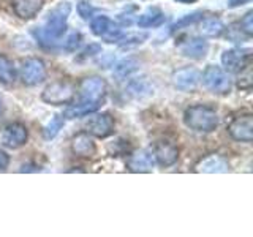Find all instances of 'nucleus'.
Listing matches in <instances>:
<instances>
[{
	"label": "nucleus",
	"instance_id": "nucleus-10",
	"mask_svg": "<svg viewBox=\"0 0 253 237\" xmlns=\"http://www.w3.org/2000/svg\"><path fill=\"white\" fill-rule=\"evenodd\" d=\"M85 130L95 138H108L114 131V120L109 114H95L85 122Z\"/></svg>",
	"mask_w": 253,
	"mask_h": 237
},
{
	"label": "nucleus",
	"instance_id": "nucleus-11",
	"mask_svg": "<svg viewBox=\"0 0 253 237\" xmlns=\"http://www.w3.org/2000/svg\"><path fill=\"white\" fill-rule=\"evenodd\" d=\"M221 63L229 73H239L245 65L250 63V51L228 49L221 54Z\"/></svg>",
	"mask_w": 253,
	"mask_h": 237
},
{
	"label": "nucleus",
	"instance_id": "nucleus-25",
	"mask_svg": "<svg viewBox=\"0 0 253 237\" xmlns=\"http://www.w3.org/2000/svg\"><path fill=\"white\" fill-rule=\"evenodd\" d=\"M237 85H239V89H244V90H249L252 87V67H250V63L241 70L239 79H237Z\"/></svg>",
	"mask_w": 253,
	"mask_h": 237
},
{
	"label": "nucleus",
	"instance_id": "nucleus-26",
	"mask_svg": "<svg viewBox=\"0 0 253 237\" xmlns=\"http://www.w3.org/2000/svg\"><path fill=\"white\" fill-rule=\"evenodd\" d=\"M200 19H203V13H192V14H187L185 18H182L180 21H177L176 24H174L172 29H174V30H179V29H182V27L190 26V24L198 22Z\"/></svg>",
	"mask_w": 253,
	"mask_h": 237
},
{
	"label": "nucleus",
	"instance_id": "nucleus-27",
	"mask_svg": "<svg viewBox=\"0 0 253 237\" xmlns=\"http://www.w3.org/2000/svg\"><path fill=\"white\" fill-rule=\"evenodd\" d=\"M241 27H242L245 35H249V37L253 35V11H249L244 16L242 21H241Z\"/></svg>",
	"mask_w": 253,
	"mask_h": 237
},
{
	"label": "nucleus",
	"instance_id": "nucleus-1",
	"mask_svg": "<svg viewBox=\"0 0 253 237\" xmlns=\"http://www.w3.org/2000/svg\"><path fill=\"white\" fill-rule=\"evenodd\" d=\"M71 11V5L68 2H63L57 5L54 10L47 14L44 29L42 32H38L37 37L40 38V41H54L63 35V32L67 30V21Z\"/></svg>",
	"mask_w": 253,
	"mask_h": 237
},
{
	"label": "nucleus",
	"instance_id": "nucleus-8",
	"mask_svg": "<svg viewBox=\"0 0 253 237\" xmlns=\"http://www.w3.org/2000/svg\"><path fill=\"white\" fill-rule=\"evenodd\" d=\"M90 29H92L93 35L105 38V41H108V43L119 41V40L122 38L121 29L116 27L113 24V21H111L109 18H106V16H97V18L92 21Z\"/></svg>",
	"mask_w": 253,
	"mask_h": 237
},
{
	"label": "nucleus",
	"instance_id": "nucleus-6",
	"mask_svg": "<svg viewBox=\"0 0 253 237\" xmlns=\"http://www.w3.org/2000/svg\"><path fill=\"white\" fill-rule=\"evenodd\" d=\"M27 138H29V131L26 128V125L18 122L6 125L3 131L0 133V142H2V146L8 149L22 147L27 142Z\"/></svg>",
	"mask_w": 253,
	"mask_h": 237
},
{
	"label": "nucleus",
	"instance_id": "nucleus-33",
	"mask_svg": "<svg viewBox=\"0 0 253 237\" xmlns=\"http://www.w3.org/2000/svg\"><path fill=\"white\" fill-rule=\"evenodd\" d=\"M3 113V98H2V95H0V114Z\"/></svg>",
	"mask_w": 253,
	"mask_h": 237
},
{
	"label": "nucleus",
	"instance_id": "nucleus-4",
	"mask_svg": "<svg viewBox=\"0 0 253 237\" xmlns=\"http://www.w3.org/2000/svg\"><path fill=\"white\" fill-rule=\"evenodd\" d=\"M203 84L213 93H226L231 89V81L228 75L217 65H209L203 73Z\"/></svg>",
	"mask_w": 253,
	"mask_h": 237
},
{
	"label": "nucleus",
	"instance_id": "nucleus-32",
	"mask_svg": "<svg viewBox=\"0 0 253 237\" xmlns=\"http://www.w3.org/2000/svg\"><path fill=\"white\" fill-rule=\"evenodd\" d=\"M250 0H228V6L229 8H237V6H242L245 3H249Z\"/></svg>",
	"mask_w": 253,
	"mask_h": 237
},
{
	"label": "nucleus",
	"instance_id": "nucleus-13",
	"mask_svg": "<svg viewBox=\"0 0 253 237\" xmlns=\"http://www.w3.org/2000/svg\"><path fill=\"white\" fill-rule=\"evenodd\" d=\"M177 49L182 55H185V57H190V59H203L206 57V54L209 51V43L206 41L204 38H190L187 41L180 43L177 46Z\"/></svg>",
	"mask_w": 253,
	"mask_h": 237
},
{
	"label": "nucleus",
	"instance_id": "nucleus-24",
	"mask_svg": "<svg viewBox=\"0 0 253 237\" xmlns=\"http://www.w3.org/2000/svg\"><path fill=\"white\" fill-rule=\"evenodd\" d=\"M138 68V62L134 60V59H125L122 60L121 63H117V67H116V75L117 76H126V75H130L131 71H134Z\"/></svg>",
	"mask_w": 253,
	"mask_h": 237
},
{
	"label": "nucleus",
	"instance_id": "nucleus-16",
	"mask_svg": "<svg viewBox=\"0 0 253 237\" xmlns=\"http://www.w3.org/2000/svg\"><path fill=\"white\" fill-rule=\"evenodd\" d=\"M43 0H13V10L21 19H32L42 11Z\"/></svg>",
	"mask_w": 253,
	"mask_h": 237
},
{
	"label": "nucleus",
	"instance_id": "nucleus-29",
	"mask_svg": "<svg viewBox=\"0 0 253 237\" xmlns=\"http://www.w3.org/2000/svg\"><path fill=\"white\" fill-rule=\"evenodd\" d=\"M78 11H79V14H81L84 19H89V18H90V14H92V8H90L89 3L81 2V3L78 5Z\"/></svg>",
	"mask_w": 253,
	"mask_h": 237
},
{
	"label": "nucleus",
	"instance_id": "nucleus-3",
	"mask_svg": "<svg viewBox=\"0 0 253 237\" xmlns=\"http://www.w3.org/2000/svg\"><path fill=\"white\" fill-rule=\"evenodd\" d=\"M73 98H75V87L67 81L52 82L42 93V100L52 106L68 105Z\"/></svg>",
	"mask_w": 253,
	"mask_h": 237
},
{
	"label": "nucleus",
	"instance_id": "nucleus-9",
	"mask_svg": "<svg viewBox=\"0 0 253 237\" xmlns=\"http://www.w3.org/2000/svg\"><path fill=\"white\" fill-rule=\"evenodd\" d=\"M228 133L234 141L241 142H252L253 141V118L250 114H245L234 118L229 123Z\"/></svg>",
	"mask_w": 253,
	"mask_h": 237
},
{
	"label": "nucleus",
	"instance_id": "nucleus-22",
	"mask_svg": "<svg viewBox=\"0 0 253 237\" xmlns=\"http://www.w3.org/2000/svg\"><path fill=\"white\" fill-rule=\"evenodd\" d=\"M225 30H226L225 24L221 22L220 19H215V18L204 19L203 24H201V32H203V35H206V37L218 38V37L223 35Z\"/></svg>",
	"mask_w": 253,
	"mask_h": 237
},
{
	"label": "nucleus",
	"instance_id": "nucleus-23",
	"mask_svg": "<svg viewBox=\"0 0 253 237\" xmlns=\"http://www.w3.org/2000/svg\"><path fill=\"white\" fill-rule=\"evenodd\" d=\"M62 126H63V116H54L51 118V122L47 123L44 126V130H43V136L46 139H52L57 136V133L62 130Z\"/></svg>",
	"mask_w": 253,
	"mask_h": 237
},
{
	"label": "nucleus",
	"instance_id": "nucleus-7",
	"mask_svg": "<svg viewBox=\"0 0 253 237\" xmlns=\"http://www.w3.org/2000/svg\"><path fill=\"white\" fill-rule=\"evenodd\" d=\"M79 93H81V101L100 103L101 105L103 97L106 93V84L101 78H87L79 85Z\"/></svg>",
	"mask_w": 253,
	"mask_h": 237
},
{
	"label": "nucleus",
	"instance_id": "nucleus-2",
	"mask_svg": "<svg viewBox=\"0 0 253 237\" xmlns=\"http://www.w3.org/2000/svg\"><path fill=\"white\" fill-rule=\"evenodd\" d=\"M184 122L190 130L198 133H212L218 126V116L212 108L196 105L185 111Z\"/></svg>",
	"mask_w": 253,
	"mask_h": 237
},
{
	"label": "nucleus",
	"instance_id": "nucleus-20",
	"mask_svg": "<svg viewBox=\"0 0 253 237\" xmlns=\"http://www.w3.org/2000/svg\"><path fill=\"white\" fill-rule=\"evenodd\" d=\"M100 108V103H89V101H81L76 106H71L65 111V117L68 118H76V117H83L90 113H95Z\"/></svg>",
	"mask_w": 253,
	"mask_h": 237
},
{
	"label": "nucleus",
	"instance_id": "nucleus-31",
	"mask_svg": "<svg viewBox=\"0 0 253 237\" xmlns=\"http://www.w3.org/2000/svg\"><path fill=\"white\" fill-rule=\"evenodd\" d=\"M100 52L101 51V47L98 46V44H90L89 47H85V49L83 51V55H84V57H87V55H93L92 52Z\"/></svg>",
	"mask_w": 253,
	"mask_h": 237
},
{
	"label": "nucleus",
	"instance_id": "nucleus-12",
	"mask_svg": "<svg viewBox=\"0 0 253 237\" xmlns=\"http://www.w3.org/2000/svg\"><path fill=\"white\" fill-rule=\"evenodd\" d=\"M154 158L160 166L168 168V166H172L174 163L177 161L179 150H177L176 146L172 144V142L160 141V142H157L155 147H154Z\"/></svg>",
	"mask_w": 253,
	"mask_h": 237
},
{
	"label": "nucleus",
	"instance_id": "nucleus-28",
	"mask_svg": "<svg viewBox=\"0 0 253 237\" xmlns=\"http://www.w3.org/2000/svg\"><path fill=\"white\" fill-rule=\"evenodd\" d=\"M79 41H81V35L79 34H71L68 38H67V41H65V49L70 51V52H73L76 51V47L79 46Z\"/></svg>",
	"mask_w": 253,
	"mask_h": 237
},
{
	"label": "nucleus",
	"instance_id": "nucleus-21",
	"mask_svg": "<svg viewBox=\"0 0 253 237\" xmlns=\"http://www.w3.org/2000/svg\"><path fill=\"white\" fill-rule=\"evenodd\" d=\"M16 79V70L14 63L6 57V55L0 54V82L2 84H11Z\"/></svg>",
	"mask_w": 253,
	"mask_h": 237
},
{
	"label": "nucleus",
	"instance_id": "nucleus-18",
	"mask_svg": "<svg viewBox=\"0 0 253 237\" xmlns=\"http://www.w3.org/2000/svg\"><path fill=\"white\" fill-rule=\"evenodd\" d=\"M71 149L73 152L79 157H92L95 154V142L93 139L89 136V133H79L73 138V142H71Z\"/></svg>",
	"mask_w": 253,
	"mask_h": 237
},
{
	"label": "nucleus",
	"instance_id": "nucleus-15",
	"mask_svg": "<svg viewBox=\"0 0 253 237\" xmlns=\"http://www.w3.org/2000/svg\"><path fill=\"white\" fill-rule=\"evenodd\" d=\"M155 166L154 154L149 150H138L128 158V169L133 172H149Z\"/></svg>",
	"mask_w": 253,
	"mask_h": 237
},
{
	"label": "nucleus",
	"instance_id": "nucleus-30",
	"mask_svg": "<svg viewBox=\"0 0 253 237\" xmlns=\"http://www.w3.org/2000/svg\"><path fill=\"white\" fill-rule=\"evenodd\" d=\"M8 164H10V157H8L5 152H2V150H0V171L6 169Z\"/></svg>",
	"mask_w": 253,
	"mask_h": 237
},
{
	"label": "nucleus",
	"instance_id": "nucleus-14",
	"mask_svg": "<svg viewBox=\"0 0 253 237\" xmlns=\"http://www.w3.org/2000/svg\"><path fill=\"white\" fill-rule=\"evenodd\" d=\"M172 79H174V85H176L179 90L188 92V90L196 89V85L201 79V75H200V71L195 68H182L174 73Z\"/></svg>",
	"mask_w": 253,
	"mask_h": 237
},
{
	"label": "nucleus",
	"instance_id": "nucleus-17",
	"mask_svg": "<svg viewBox=\"0 0 253 237\" xmlns=\"http://www.w3.org/2000/svg\"><path fill=\"white\" fill-rule=\"evenodd\" d=\"M196 172H209V174H215V172H226L228 171V161L223 157L220 155H208L206 158L196 164L195 168Z\"/></svg>",
	"mask_w": 253,
	"mask_h": 237
},
{
	"label": "nucleus",
	"instance_id": "nucleus-5",
	"mask_svg": "<svg viewBox=\"0 0 253 237\" xmlns=\"http://www.w3.org/2000/svg\"><path fill=\"white\" fill-rule=\"evenodd\" d=\"M21 78L26 85H37L46 79V67L43 60L37 57H30L22 62L21 67Z\"/></svg>",
	"mask_w": 253,
	"mask_h": 237
},
{
	"label": "nucleus",
	"instance_id": "nucleus-34",
	"mask_svg": "<svg viewBox=\"0 0 253 237\" xmlns=\"http://www.w3.org/2000/svg\"><path fill=\"white\" fill-rule=\"evenodd\" d=\"M177 2H180V3H195L196 0H177Z\"/></svg>",
	"mask_w": 253,
	"mask_h": 237
},
{
	"label": "nucleus",
	"instance_id": "nucleus-19",
	"mask_svg": "<svg viewBox=\"0 0 253 237\" xmlns=\"http://www.w3.org/2000/svg\"><path fill=\"white\" fill-rule=\"evenodd\" d=\"M165 22V14L158 10V8H149L144 13L139 16L138 19V26L142 29H149V27H160Z\"/></svg>",
	"mask_w": 253,
	"mask_h": 237
}]
</instances>
